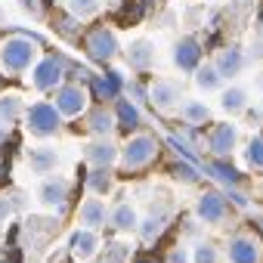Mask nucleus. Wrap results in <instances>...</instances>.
Wrapping results in <instances>:
<instances>
[{
    "label": "nucleus",
    "mask_w": 263,
    "mask_h": 263,
    "mask_svg": "<svg viewBox=\"0 0 263 263\" xmlns=\"http://www.w3.org/2000/svg\"><path fill=\"white\" fill-rule=\"evenodd\" d=\"M195 263H217L214 245H198V248H195Z\"/></svg>",
    "instance_id": "obj_36"
},
{
    "label": "nucleus",
    "mask_w": 263,
    "mask_h": 263,
    "mask_svg": "<svg viewBox=\"0 0 263 263\" xmlns=\"http://www.w3.org/2000/svg\"><path fill=\"white\" fill-rule=\"evenodd\" d=\"M68 192H71L68 180L50 174V177H44V183L37 186V201H41L44 208H62V204L68 201Z\"/></svg>",
    "instance_id": "obj_10"
},
{
    "label": "nucleus",
    "mask_w": 263,
    "mask_h": 263,
    "mask_svg": "<svg viewBox=\"0 0 263 263\" xmlns=\"http://www.w3.org/2000/svg\"><path fill=\"white\" fill-rule=\"evenodd\" d=\"M25 118V102L19 93H4L0 96V124H16Z\"/></svg>",
    "instance_id": "obj_21"
},
{
    "label": "nucleus",
    "mask_w": 263,
    "mask_h": 263,
    "mask_svg": "<svg viewBox=\"0 0 263 263\" xmlns=\"http://www.w3.org/2000/svg\"><path fill=\"white\" fill-rule=\"evenodd\" d=\"M118 149H115V143L108 140V137H96L93 143H87L84 146V158L93 164V167H111L115 161H118Z\"/></svg>",
    "instance_id": "obj_16"
},
{
    "label": "nucleus",
    "mask_w": 263,
    "mask_h": 263,
    "mask_svg": "<svg viewBox=\"0 0 263 263\" xmlns=\"http://www.w3.org/2000/svg\"><path fill=\"white\" fill-rule=\"evenodd\" d=\"M124 84H127V78H124L121 71L108 68V71L90 78V93L96 96V102H105V105H108V102H115V99L124 93Z\"/></svg>",
    "instance_id": "obj_8"
},
{
    "label": "nucleus",
    "mask_w": 263,
    "mask_h": 263,
    "mask_svg": "<svg viewBox=\"0 0 263 263\" xmlns=\"http://www.w3.org/2000/svg\"><path fill=\"white\" fill-rule=\"evenodd\" d=\"M155 158H158V140L149 137V134H130L127 146L118 155V161H121V167L127 174H137V171L149 167Z\"/></svg>",
    "instance_id": "obj_3"
},
{
    "label": "nucleus",
    "mask_w": 263,
    "mask_h": 263,
    "mask_svg": "<svg viewBox=\"0 0 263 263\" xmlns=\"http://www.w3.org/2000/svg\"><path fill=\"white\" fill-rule=\"evenodd\" d=\"M81 50H84V56L90 59V62H96V65H108L118 53H121V47H118V37H115V31H111V25L108 22H99V25H93V28H87L84 34H81Z\"/></svg>",
    "instance_id": "obj_2"
},
{
    "label": "nucleus",
    "mask_w": 263,
    "mask_h": 263,
    "mask_svg": "<svg viewBox=\"0 0 263 263\" xmlns=\"http://www.w3.org/2000/svg\"><path fill=\"white\" fill-rule=\"evenodd\" d=\"M25 124H28V130H31L34 137L47 140V137L59 134L62 115H59V108H56L53 102H34V105L25 108Z\"/></svg>",
    "instance_id": "obj_5"
},
{
    "label": "nucleus",
    "mask_w": 263,
    "mask_h": 263,
    "mask_svg": "<svg viewBox=\"0 0 263 263\" xmlns=\"http://www.w3.org/2000/svg\"><path fill=\"white\" fill-rule=\"evenodd\" d=\"M96 248H99V238H96V229H78L74 235H71V254L78 257V260H90L93 254H96Z\"/></svg>",
    "instance_id": "obj_20"
},
{
    "label": "nucleus",
    "mask_w": 263,
    "mask_h": 263,
    "mask_svg": "<svg viewBox=\"0 0 263 263\" xmlns=\"http://www.w3.org/2000/svg\"><path fill=\"white\" fill-rule=\"evenodd\" d=\"M124 260H127V245H111L105 263H124Z\"/></svg>",
    "instance_id": "obj_37"
},
{
    "label": "nucleus",
    "mask_w": 263,
    "mask_h": 263,
    "mask_svg": "<svg viewBox=\"0 0 263 263\" xmlns=\"http://www.w3.org/2000/svg\"><path fill=\"white\" fill-rule=\"evenodd\" d=\"M53 25H56V31H59L65 41H81V34H84V22L74 19L71 13H59V16L53 19Z\"/></svg>",
    "instance_id": "obj_29"
},
{
    "label": "nucleus",
    "mask_w": 263,
    "mask_h": 263,
    "mask_svg": "<svg viewBox=\"0 0 263 263\" xmlns=\"http://www.w3.org/2000/svg\"><path fill=\"white\" fill-rule=\"evenodd\" d=\"M0 22H4V7H0Z\"/></svg>",
    "instance_id": "obj_44"
},
{
    "label": "nucleus",
    "mask_w": 263,
    "mask_h": 263,
    "mask_svg": "<svg viewBox=\"0 0 263 263\" xmlns=\"http://www.w3.org/2000/svg\"><path fill=\"white\" fill-rule=\"evenodd\" d=\"M195 214H198L201 223L217 226V223L226 220V214H229V201H226V195H220V192H204V195L198 198V204H195Z\"/></svg>",
    "instance_id": "obj_11"
},
{
    "label": "nucleus",
    "mask_w": 263,
    "mask_h": 263,
    "mask_svg": "<svg viewBox=\"0 0 263 263\" xmlns=\"http://www.w3.org/2000/svg\"><path fill=\"white\" fill-rule=\"evenodd\" d=\"M78 220H81L84 229H99V226H105V220H108V208H105L99 198H87V201L81 204V211H78Z\"/></svg>",
    "instance_id": "obj_19"
},
{
    "label": "nucleus",
    "mask_w": 263,
    "mask_h": 263,
    "mask_svg": "<svg viewBox=\"0 0 263 263\" xmlns=\"http://www.w3.org/2000/svg\"><path fill=\"white\" fill-rule=\"evenodd\" d=\"M44 37L34 34H10L0 41V71L4 74H25L34 62H37V44Z\"/></svg>",
    "instance_id": "obj_1"
},
{
    "label": "nucleus",
    "mask_w": 263,
    "mask_h": 263,
    "mask_svg": "<svg viewBox=\"0 0 263 263\" xmlns=\"http://www.w3.org/2000/svg\"><path fill=\"white\" fill-rule=\"evenodd\" d=\"M53 105L59 108L62 118H78V115L87 111V90L81 84H59L56 96H53Z\"/></svg>",
    "instance_id": "obj_6"
},
{
    "label": "nucleus",
    "mask_w": 263,
    "mask_h": 263,
    "mask_svg": "<svg viewBox=\"0 0 263 263\" xmlns=\"http://www.w3.org/2000/svg\"><path fill=\"white\" fill-rule=\"evenodd\" d=\"M220 108H223L226 115H241V111L248 108V93H245L241 87H226L223 96H220Z\"/></svg>",
    "instance_id": "obj_26"
},
{
    "label": "nucleus",
    "mask_w": 263,
    "mask_h": 263,
    "mask_svg": "<svg viewBox=\"0 0 263 263\" xmlns=\"http://www.w3.org/2000/svg\"><path fill=\"white\" fill-rule=\"evenodd\" d=\"M87 130L93 137H108L111 130H115V111L102 102V105H96V108H90L87 111Z\"/></svg>",
    "instance_id": "obj_18"
},
{
    "label": "nucleus",
    "mask_w": 263,
    "mask_h": 263,
    "mask_svg": "<svg viewBox=\"0 0 263 263\" xmlns=\"http://www.w3.org/2000/svg\"><path fill=\"white\" fill-rule=\"evenodd\" d=\"M217 71L223 74V81L226 78H238L241 74V68L248 65V56H245V50L241 47H226V50H220L217 53Z\"/></svg>",
    "instance_id": "obj_17"
},
{
    "label": "nucleus",
    "mask_w": 263,
    "mask_h": 263,
    "mask_svg": "<svg viewBox=\"0 0 263 263\" xmlns=\"http://www.w3.org/2000/svg\"><path fill=\"white\" fill-rule=\"evenodd\" d=\"M248 53H251V59H263V37H260V34L254 37V44H251Z\"/></svg>",
    "instance_id": "obj_39"
},
{
    "label": "nucleus",
    "mask_w": 263,
    "mask_h": 263,
    "mask_svg": "<svg viewBox=\"0 0 263 263\" xmlns=\"http://www.w3.org/2000/svg\"><path fill=\"white\" fill-rule=\"evenodd\" d=\"M180 99H183V90H180V84H177V81L158 78L155 84H149V102H152V108L167 111V108H174Z\"/></svg>",
    "instance_id": "obj_14"
},
{
    "label": "nucleus",
    "mask_w": 263,
    "mask_h": 263,
    "mask_svg": "<svg viewBox=\"0 0 263 263\" xmlns=\"http://www.w3.org/2000/svg\"><path fill=\"white\" fill-rule=\"evenodd\" d=\"M28 164H31V171H34V174H53V167L59 164V152H56V149H50V146L34 149V152L28 155Z\"/></svg>",
    "instance_id": "obj_25"
},
{
    "label": "nucleus",
    "mask_w": 263,
    "mask_h": 263,
    "mask_svg": "<svg viewBox=\"0 0 263 263\" xmlns=\"http://www.w3.org/2000/svg\"><path fill=\"white\" fill-rule=\"evenodd\" d=\"M19 4H22V10H25L28 16H34V19H41V16L47 13V4H44V0H19Z\"/></svg>",
    "instance_id": "obj_35"
},
{
    "label": "nucleus",
    "mask_w": 263,
    "mask_h": 263,
    "mask_svg": "<svg viewBox=\"0 0 263 263\" xmlns=\"http://www.w3.org/2000/svg\"><path fill=\"white\" fill-rule=\"evenodd\" d=\"M257 34H260V37H263V16H260V19H257Z\"/></svg>",
    "instance_id": "obj_43"
},
{
    "label": "nucleus",
    "mask_w": 263,
    "mask_h": 263,
    "mask_svg": "<svg viewBox=\"0 0 263 263\" xmlns=\"http://www.w3.org/2000/svg\"><path fill=\"white\" fill-rule=\"evenodd\" d=\"M127 65L134 68L137 74H143V71H149L152 65H155V44L149 41V37H137V41H130L127 44Z\"/></svg>",
    "instance_id": "obj_15"
},
{
    "label": "nucleus",
    "mask_w": 263,
    "mask_h": 263,
    "mask_svg": "<svg viewBox=\"0 0 263 263\" xmlns=\"http://www.w3.org/2000/svg\"><path fill=\"white\" fill-rule=\"evenodd\" d=\"M192 74H195V87H198V90H208V93H211V90H220V87H223V74L217 71L214 62H208V65L201 62Z\"/></svg>",
    "instance_id": "obj_24"
},
{
    "label": "nucleus",
    "mask_w": 263,
    "mask_h": 263,
    "mask_svg": "<svg viewBox=\"0 0 263 263\" xmlns=\"http://www.w3.org/2000/svg\"><path fill=\"white\" fill-rule=\"evenodd\" d=\"M164 223H167V217H164V214H161V217H158V214H152V217H149V220H143L137 229H140V235H143L146 241H155V238L164 232Z\"/></svg>",
    "instance_id": "obj_31"
},
{
    "label": "nucleus",
    "mask_w": 263,
    "mask_h": 263,
    "mask_svg": "<svg viewBox=\"0 0 263 263\" xmlns=\"http://www.w3.org/2000/svg\"><path fill=\"white\" fill-rule=\"evenodd\" d=\"M108 223L115 226V229H121V232H127V229H137L140 226V220H137V211H134V204H118L111 214H108Z\"/></svg>",
    "instance_id": "obj_28"
},
{
    "label": "nucleus",
    "mask_w": 263,
    "mask_h": 263,
    "mask_svg": "<svg viewBox=\"0 0 263 263\" xmlns=\"http://www.w3.org/2000/svg\"><path fill=\"white\" fill-rule=\"evenodd\" d=\"M238 143V127L232 124H214L211 134H208V152L214 158H229V152Z\"/></svg>",
    "instance_id": "obj_9"
},
{
    "label": "nucleus",
    "mask_w": 263,
    "mask_h": 263,
    "mask_svg": "<svg viewBox=\"0 0 263 263\" xmlns=\"http://www.w3.org/2000/svg\"><path fill=\"white\" fill-rule=\"evenodd\" d=\"M124 93H127V99H134V102H149V84H143L140 78L127 81L124 84Z\"/></svg>",
    "instance_id": "obj_33"
},
{
    "label": "nucleus",
    "mask_w": 263,
    "mask_h": 263,
    "mask_svg": "<svg viewBox=\"0 0 263 263\" xmlns=\"http://www.w3.org/2000/svg\"><path fill=\"white\" fill-rule=\"evenodd\" d=\"M87 189L96 192V195H108L115 189V177H111V167H93L87 174Z\"/></svg>",
    "instance_id": "obj_27"
},
{
    "label": "nucleus",
    "mask_w": 263,
    "mask_h": 263,
    "mask_svg": "<svg viewBox=\"0 0 263 263\" xmlns=\"http://www.w3.org/2000/svg\"><path fill=\"white\" fill-rule=\"evenodd\" d=\"M7 137H10V130H7V127H0V143H7Z\"/></svg>",
    "instance_id": "obj_42"
},
{
    "label": "nucleus",
    "mask_w": 263,
    "mask_h": 263,
    "mask_svg": "<svg viewBox=\"0 0 263 263\" xmlns=\"http://www.w3.org/2000/svg\"><path fill=\"white\" fill-rule=\"evenodd\" d=\"M111 111H115V127L124 130V134H137L143 127V111H140V102H134V99L118 96Z\"/></svg>",
    "instance_id": "obj_13"
},
{
    "label": "nucleus",
    "mask_w": 263,
    "mask_h": 263,
    "mask_svg": "<svg viewBox=\"0 0 263 263\" xmlns=\"http://www.w3.org/2000/svg\"><path fill=\"white\" fill-rule=\"evenodd\" d=\"M245 158H248V167H251V171H263V137H254V140L248 143Z\"/></svg>",
    "instance_id": "obj_32"
},
{
    "label": "nucleus",
    "mask_w": 263,
    "mask_h": 263,
    "mask_svg": "<svg viewBox=\"0 0 263 263\" xmlns=\"http://www.w3.org/2000/svg\"><path fill=\"white\" fill-rule=\"evenodd\" d=\"M65 13H71L81 22H90L99 16V0H65Z\"/></svg>",
    "instance_id": "obj_30"
},
{
    "label": "nucleus",
    "mask_w": 263,
    "mask_h": 263,
    "mask_svg": "<svg viewBox=\"0 0 263 263\" xmlns=\"http://www.w3.org/2000/svg\"><path fill=\"white\" fill-rule=\"evenodd\" d=\"M180 115H183V121H186L189 127H201V124L211 121V108H208V102H198V99H183Z\"/></svg>",
    "instance_id": "obj_22"
},
{
    "label": "nucleus",
    "mask_w": 263,
    "mask_h": 263,
    "mask_svg": "<svg viewBox=\"0 0 263 263\" xmlns=\"http://www.w3.org/2000/svg\"><path fill=\"white\" fill-rule=\"evenodd\" d=\"M263 260V245L260 238L241 232L229 241V263H260Z\"/></svg>",
    "instance_id": "obj_12"
},
{
    "label": "nucleus",
    "mask_w": 263,
    "mask_h": 263,
    "mask_svg": "<svg viewBox=\"0 0 263 263\" xmlns=\"http://www.w3.org/2000/svg\"><path fill=\"white\" fill-rule=\"evenodd\" d=\"M241 115H245L251 124H263V108H245Z\"/></svg>",
    "instance_id": "obj_38"
},
{
    "label": "nucleus",
    "mask_w": 263,
    "mask_h": 263,
    "mask_svg": "<svg viewBox=\"0 0 263 263\" xmlns=\"http://www.w3.org/2000/svg\"><path fill=\"white\" fill-rule=\"evenodd\" d=\"M208 174L214 177V180H220L226 189H232V186H241V174L226 161V158H214L211 164H208Z\"/></svg>",
    "instance_id": "obj_23"
},
{
    "label": "nucleus",
    "mask_w": 263,
    "mask_h": 263,
    "mask_svg": "<svg viewBox=\"0 0 263 263\" xmlns=\"http://www.w3.org/2000/svg\"><path fill=\"white\" fill-rule=\"evenodd\" d=\"M10 217V198H0V223Z\"/></svg>",
    "instance_id": "obj_41"
},
{
    "label": "nucleus",
    "mask_w": 263,
    "mask_h": 263,
    "mask_svg": "<svg viewBox=\"0 0 263 263\" xmlns=\"http://www.w3.org/2000/svg\"><path fill=\"white\" fill-rule=\"evenodd\" d=\"M201 62H204V44L195 34H183L174 44V65L180 71H195Z\"/></svg>",
    "instance_id": "obj_7"
},
{
    "label": "nucleus",
    "mask_w": 263,
    "mask_h": 263,
    "mask_svg": "<svg viewBox=\"0 0 263 263\" xmlns=\"http://www.w3.org/2000/svg\"><path fill=\"white\" fill-rule=\"evenodd\" d=\"M68 65H71V59L68 56H62V53H50V56H44V59H37L34 65H31V84H34V90H41V93H50V90H56L59 84H65V78H68Z\"/></svg>",
    "instance_id": "obj_4"
},
{
    "label": "nucleus",
    "mask_w": 263,
    "mask_h": 263,
    "mask_svg": "<svg viewBox=\"0 0 263 263\" xmlns=\"http://www.w3.org/2000/svg\"><path fill=\"white\" fill-rule=\"evenodd\" d=\"M167 263H189V257H186V251H183V248H177V251H171Z\"/></svg>",
    "instance_id": "obj_40"
},
{
    "label": "nucleus",
    "mask_w": 263,
    "mask_h": 263,
    "mask_svg": "<svg viewBox=\"0 0 263 263\" xmlns=\"http://www.w3.org/2000/svg\"><path fill=\"white\" fill-rule=\"evenodd\" d=\"M180 180H186V183H198L201 180V174H198V167L195 164H177V171H174Z\"/></svg>",
    "instance_id": "obj_34"
}]
</instances>
